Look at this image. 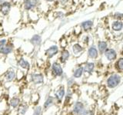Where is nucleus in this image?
<instances>
[{
    "instance_id": "nucleus-22",
    "label": "nucleus",
    "mask_w": 123,
    "mask_h": 115,
    "mask_svg": "<svg viewBox=\"0 0 123 115\" xmlns=\"http://www.w3.org/2000/svg\"><path fill=\"white\" fill-rule=\"evenodd\" d=\"M43 113L44 110L42 108V106L40 104H37L33 106L31 115H43Z\"/></svg>"
},
{
    "instance_id": "nucleus-7",
    "label": "nucleus",
    "mask_w": 123,
    "mask_h": 115,
    "mask_svg": "<svg viewBox=\"0 0 123 115\" xmlns=\"http://www.w3.org/2000/svg\"><path fill=\"white\" fill-rule=\"evenodd\" d=\"M16 64L18 66V69H20V70L25 72L26 74L29 73V71H30L31 63L27 59L24 58L23 57H21L20 58H18L17 60Z\"/></svg>"
},
{
    "instance_id": "nucleus-36",
    "label": "nucleus",
    "mask_w": 123,
    "mask_h": 115,
    "mask_svg": "<svg viewBox=\"0 0 123 115\" xmlns=\"http://www.w3.org/2000/svg\"><path fill=\"white\" fill-rule=\"evenodd\" d=\"M59 1L62 4V5H64V4H65V2H68V0H59Z\"/></svg>"
},
{
    "instance_id": "nucleus-34",
    "label": "nucleus",
    "mask_w": 123,
    "mask_h": 115,
    "mask_svg": "<svg viewBox=\"0 0 123 115\" xmlns=\"http://www.w3.org/2000/svg\"><path fill=\"white\" fill-rule=\"evenodd\" d=\"M3 93H4V91H2V89H0V101H1L2 98Z\"/></svg>"
},
{
    "instance_id": "nucleus-12",
    "label": "nucleus",
    "mask_w": 123,
    "mask_h": 115,
    "mask_svg": "<svg viewBox=\"0 0 123 115\" xmlns=\"http://www.w3.org/2000/svg\"><path fill=\"white\" fill-rule=\"evenodd\" d=\"M29 104L24 103L22 102L20 105L18 106V107L15 110V114L16 115H26L27 112L29 110Z\"/></svg>"
},
{
    "instance_id": "nucleus-18",
    "label": "nucleus",
    "mask_w": 123,
    "mask_h": 115,
    "mask_svg": "<svg viewBox=\"0 0 123 115\" xmlns=\"http://www.w3.org/2000/svg\"><path fill=\"white\" fill-rule=\"evenodd\" d=\"M105 55L109 61H112L116 58V52L112 48L106 49L105 52Z\"/></svg>"
},
{
    "instance_id": "nucleus-2",
    "label": "nucleus",
    "mask_w": 123,
    "mask_h": 115,
    "mask_svg": "<svg viewBox=\"0 0 123 115\" xmlns=\"http://www.w3.org/2000/svg\"><path fill=\"white\" fill-rule=\"evenodd\" d=\"M16 75V69L13 67H10L5 72H3V74L0 75L3 83V87H5L6 84H9L8 86L9 88L12 84L16 82V75Z\"/></svg>"
},
{
    "instance_id": "nucleus-11",
    "label": "nucleus",
    "mask_w": 123,
    "mask_h": 115,
    "mask_svg": "<svg viewBox=\"0 0 123 115\" xmlns=\"http://www.w3.org/2000/svg\"><path fill=\"white\" fill-rule=\"evenodd\" d=\"M41 99V94L37 91H32L30 94L29 99V104L35 106L37 104H39V101Z\"/></svg>"
},
{
    "instance_id": "nucleus-30",
    "label": "nucleus",
    "mask_w": 123,
    "mask_h": 115,
    "mask_svg": "<svg viewBox=\"0 0 123 115\" xmlns=\"http://www.w3.org/2000/svg\"><path fill=\"white\" fill-rule=\"evenodd\" d=\"M8 40L6 38H2V39H0V55H2V52L3 51L4 48H5V46L8 44Z\"/></svg>"
},
{
    "instance_id": "nucleus-37",
    "label": "nucleus",
    "mask_w": 123,
    "mask_h": 115,
    "mask_svg": "<svg viewBox=\"0 0 123 115\" xmlns=\"http://www.w3.org/2000/svg\"><path fill=\"white\" fill-rule=\"evenodd\" d=\"M0 115H7L6 114H4V113H2L1 110H0Z\"/></svg>"
},
{
    "instance_id": "nucleus-5",
    "label": "nucleus",
    "mask_w": 123,
    "mask_h": 115,
    "mask_svg": "<svg viewBox=\"0 0 123 115\" xmlns=\"http://www.w3.org/2000/svg\"><path fill=\"white\" fill-rule=\"evenodd\" d=\"M7 102L9 110H15L18 107V106L22 103V97L21 95L12 96V97H9Z\"/></svg>"
},
{
    "instance_id": "nucleus-23",
    "label": "nucleus",
    "mask_w": 123,
    "mask_h": 115,
    "mask_svg": "<svg viewBox=\"0 0 123 115\" xmlns=\"http://www.w3.org/2000/svg\"><path fill=\"white\" fill-rule=\"evenodd\" d=\"M10 9H11V4L8 2H3L1 6V12L4 15H6L9 14Z\"/></svg>"
},
{
    "instance_id": "nucleus-16",
    "label": "nucleus",
    "mask_w": 123,
    "mask_h": 115,
    "mask_svg": "<svg viewBox=\"0 0 123 115\" xmlns=\"http://www.w3.org/2000/svg\"><path fill=\"white\" fill-rule=\"evenodd\" d=\"M42 37L39 34H34V35L31 38L30 43L32 44L34 47H38L42 44Z\"/></svg>"
},
{
    "instance_id": "nucleus-26",
    "label": "nucleus",
    "mask_w": 123,
    "mask_h": 115,
    "mask_svg": "<svg viewBox=\"0 0 123 115\" xmlns=\"http://www.w3.org/2000/svg\"><path fill=\"white\" fill-rule=\"evenodd\" d=\"M98 48L99 52L104 53L107 49V43L104 41H100L98 42Z\"/></svg>"
},
{
    "instance_id": "nucleus-17",
    "label": "nucleus",
    "mask_w": 123,
    "mask_h": 115,
    "mask_svg": "<svg viewBox=\"0 0 123 115\" xmlns=\"http://www.w3.org/2000/svg\"><path fill=\"white\" fill-rule=\"evenodd\" d=\"M13 50H14V45H12V43H10L9 41L8 44L5 46V48H4L3 51L2 52V55L3 56L9 55L13 52Z\"/></svg>"
},
{
    "instance_id": "nucleus-35",
    "label": "nucleus",
    "mask_w": 123,
    "mask_h": 115,
    "mask_svg": "<svg viewBox=\"0 0 123 115\" xmlns=\"http://www.w3.org/2000/svg\"><path fill=\"white\" fill-rule=\"evenodd\" d=\"M2 88H3V83L1 79V77H0V89H2Z\"/></svg>"
},
{
    "instance_id": "nucleus-9",
    "label": "nucleus",
    "mask_w": 123,
    "mask_h": 115,
    "mask_svg": "<svg viewBox=\"0 0 123 115\" xmlns=\"http://www.w3.org/2000/svg\"><path fill=\"white\" fill-rule=\"evenodd\" d=\"M85 110H86V107L84 103L80 101H75L72 106V114L74 115H82Z\"/></svg>"
},
{
    "instance_id": "nucleus-28",
    "label": "nucleus",
    "mask_w": 123,
    "mask_h": 115,
    "mask_svg": "<svg viewBox=\"0 0 123 115\" xmlns=\"http://www.w3.org/2000/svg\"><path fill=\"white\" fill-rule=\"evenodd\" d=\"M111 27H112V29L114 31H120L123 28V23L119 21L114 22Z\"/></svg>"
},
{
    "instance_id": "nucleus-1",
    "label": "nucleus",
    "mask_w": 123,
    "mask_h": 115,
    "mask_svg": "<svg viewBox=\"0 0 123 115\" xmlns=\"http://www.w3.org/2000/svg\"><path fill=\"white\" fill-rule=\"evenodd\" d=\"M25 78H29V83L33 88H39L45 81V75L42 72H29Z\"/></svg>"
},
{
    "instance_id": "nucleus-10",
    "label": "nucleus",
    "mask_w": 123,
    "mask_h": 115,
    "mask_svg": "<svg viewBox=\"0 0 123 115\" xmlns=\"http://www.w3.org/2000/svg\"><path fill=\"white\" fill-rule=\"evenodd\" d=\"M121 82V77L118 75H111L107 80V85L110 88H114Z\"/></svg>"
},
{
    "instance_id": "nucleus-38",
    "label": "nucleus",
    "mask_w": 123,
    "mask_h": 115,
    "mask_svg": "<svg viewBox=\"0 0 123 115\" xmlns=\"http://www.w3.org/2000/svg\"><path fill=\"white\" fill-rule=\"evenodd\" d=\"M46 1H48V2H52V1H54V0H46Z\"/></svg>"
},
{
    "instance_id": "nucleus-20",
    "label": "nucleus",
    "mask_w": 123,
    "mask_h": 115,
    "mask_svg": "<svg viewBox=\"0 0 123 115\" xmlns=\"http://www.w3.org/2000/svg\"><path fill=\"white\" fill-rule=\"evenodd\" d=\"M98 55V49L95 46H91L88 50V56L92 59H95L97 58Z\"/></svg>"
},
{
    "instance_id": "nucleus-27",
    "label": "nucleus",
    "mask_w": 123,
    "mask_h": 115,
    "mask_svg": "<svg viewBox=\"0 0 123 115\" xmlns=\"http://www.w3.org/2000/svg\"><path fill=\"white\" fill-rule=\"evenodd\" d=\"M92 25H93V22L92 21H90V20H88V21H86V22H83L82 23V29L85 30V31H88L92 29Z\"/></svg>"
},
{
    "instance_id": "nucleus-24",
    "label": "nucleus",
    "mask_w": 123,
    "mask_h": 115,
    "mask_svg": "<svg viewBox=\"0 0 123 115\" xmlns=\"http://www.w3.org/2000/svg\"><path fill=\"white\" fill-rule=\"evenodd\" d=\"M37 3H38L37 0H25V5H24L25 9H26V10L32 9V8L36 6Z\"/></svg>"
},
{
    "instance_id": "nucleus-21",
    "label": "nucleus",
    "mask_w": 123,
    "mask_h": 115,
    "mask_svg": "<svg viewBox=\"0 0 123 115\" xmlns=\"http://www.w3.org/2000/svg\"><path fill=\"white\" fill-rule=\"evenodd\" d=\"M83 51H84V48L81 45L76 43V44L72 45V52H73V55H74L78 56Z\"/></svg>"
},
{
    "instance_id": "nucleus-31",
    "label": "nucleus",
    "mask_w": 123,
    "mask_h": 115,
    "mask_svg": "<svg viewBox=\"0 0 123 115\" xmlns=\"http://www.w3.org/2000/svg\"><path fill=\"white\" fill-rule=\"evenodd\" d=\"M116 66L118 69L120 70H123V58H120L117 62H116Z\"/></svg>"
},
{
    "instance_id": "nucleus-13",
    "label": "nucleus",
    "mask_w": 123,
    "mask_h": 115,
    "mask_svg": "<svg viewBox=\"0 0 123 115\" xmlns=\"http://www.w3.org/2000/svg\"><path fill=\"white\" fill-rule=\"evenodd\" d=\"M70 58V52H69L68 50L63 48L60 52V55L59 57V62L62 64H65L66 61L69 59Z\"/></svg>"
},
{
    "instance_id": "nucleus-8",
    "label": "nucleus",
    "mask_w": 123,
    "mask_h": 115,
    "mask_svg": "<svg viewBox=\"0 0 123 115\" xmlns=\"http://www.w3.org/2000/svg\"><path fill=\"white\" fill-rule=\"evenodd\" d=\"M59 52V48L56 45H52L45 51V56L48 59L53 58L55 55H57Z\"/></svg>"
},
{
    "instance_id": "nucleus-6",
    "label": "nucleus",
    "mask_w": 123,
    "mask_h": 115,
    "mask_svg": "<svg viewBox=\"0 0 123 115\" xmlns=\"http://www.w3.org/2000/svg\"><path fill=\"white\" fill-rule=\"evenodd\" d=\"M56 105V101L55 99L54 98V96L51 94H49L45 96L43 104H42V108H43L44 111H46L49 109H51L52 107Z\"/></svg>"
},
{
    "instance_id": "nucleus-3",
    "label": "nucleus",
    "mask_w": 123,
    "mask_h": 115,
    "mask_svg": "<svg viewBox=\"0 0 123 115\" xmlns=\"http://www.w3.org/2000/svg\"><path fill=\"white\" fill-rule=\"evenodd\" d=\"M49 74L51 75L52 78H61L62 79L65 76V72L62 65L59 61H55L51 64L49 68Z\"/></svg>"
},
{
    "instance_id": "nucleus-32",
    "label": "nucleus",
    "mask_w": 123,
    "mask_h": 115,
    "mask_svg": "<svg viewBox=\"0 0 123 115\" xmlns=\"http://www.w3.org/2000/svg\"><path fill=\"white\" fill-rule=\"evenodd\" d=\"M82 115H94V112L92 110L89 109H86Z\"/></svg>"
},
{
    "instance_id": "nucleus-29",
    "label": "nucleus",
    "mask_w": 123,
    "mask_h": 115,
    "mask_svg": "<svg viewBox=\"0 0 123 115\" xmlns=\"http://www.w3.org/2000/svg\"><path fill=\"white\" fill-rule=\"evenodd\" d=\"M75 81V78H68L66 79V86L68 88H72L74 86Z\"/></svg>"
},
{
    "instance_id": "nucleus-33",
    "label": "nucleus",
    "mask_w": 123,
    "mask_h": 115,
    "mask_svg": "<svg viewBox=\"0 0 123 115\" xmlns=\"http://www.w3.org/2000/svg\"><path fill=\"white\" fill-rule=\"evenodd\" d=\"M115 18H122L123 17V14H120V13H115Z\"/></svg>"
},
{
    "instance_id": "nucleus-25",
    "label": "nucleus",
    "mask_w": 123,
    "mask_h": 115,
    "mask_svg": "<svg viewBox=\"0 0 123 115\" xmlns=\"http://www.w3.org/2000/svg\"><path fill=\"white\" fill-rule=\"evenodd\" d=\"M26 73L23 71L20 70V69H16V83L21 82L26 77Z\"/></svg>"
},
{
    "instance_id": "nucleus-4",
    "label": "nucleus",
    "mask_w": 123,
    "mask_h": 115,
    "mask_svg": "<svg viewBox=\"0 0 123 115\" xmlns=\"http://www.w3.org/2000/svg\"><path fill=\"white\" fill-rule=\"evenodd\" d=\"M65 91H66V88L65 86L63 84H60L53 91V96L55 99L56 105H60L63 102V99L65 95Z\"/></svg>"
},
{
    "instance_id": "nucleus-15",
    "label": "nucleus",
    "mask_w": 123,
    "mask_h": 115,
    "mask_svg": "<svg viewBox=\"0 0 123 115\" xmlns=\"http://www.w3.org/2000/svg\"><path fill=\"white\" fill-rule=\"evenodd\" d=\"M84 74V70H83V66H78L76 67L72 71V78L75 79H78L82 78Z\"/></svg>"
},
{
    "instance_id": "nucleus-14",
    "label": "nucleus",
    "mask_w": 123,
    "mask_h": 115,
    "mask_svg": "<svg viewBox=\"0 0 123 115\" xmlns=\"http://www.w3.org/2000/svg\"><path fill=\"white\" fill-rule=\"evenodd\" d=\"M73 96V91L72 88H67L66 91H65V95L63 99V104L64 105H68L69 103L71 102Z\"/></svg>"
},
{
    "instance_id": "nucleus-19",
    "label": "nucleus",
    "mask_w": 123,
    "mask_h": 115,
    "mask_svg": "<svg viewBox=\"0 0 123 115\" xmlns=\"http://www.w3.org/2000/svg\"><path fill=\"white\" fill-rule=\"evenodd\" d=\"M95 69V64L93 62H86L83 65L84 73H87L88 75H91L94 71Z\"/></svg>"
}]
</instances>
